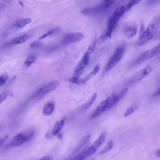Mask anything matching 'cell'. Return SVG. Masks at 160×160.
I'll list each match as a JSON object with an SVG mask.
<instances>
[{"label": "cell", "instance_id": "836d02e7", "mask_svg": "<svg viewBox=\"0 0 160 160\" xmlns=\"http://www.w3.org/2000/svg\"><path fill=\"white\" fill-rule=\"evenodd\" d=\"M117 1V0H103V1L109 7Z\"/></svg>", "mask_w": 160, "mask_h": 160}, {"label": "cell", "instance_id": "7402d4cb", "mask_svg": "<svg viewBox=\"0 0 160 160\" xmlns=\"http://www.w3.org/2000/svg\"><path fill=\"white\" fill-rule=\"evenodd\" d=\"M97 96L96 93H94L91 98L83 106L82 109L84 111H86L92 105L93 102L95 101Z\"/></svg>", "mask_w": 160, "mask_h": 160}, {"label": "cell", "instance_id": "6da1fadb", "mask_svg": "<svg viewBox=\"0 0 160 160\" xmlns=\"http://www.w3.org/2000/svg\"><path fill=\"white\" fill-rule=\"evenodd\" d=\"M160 15H156L150 22L146 30L139 36L138 45H142L151 40L157 33L160 26Z\"/></svg>", "mask_w": 160, "mask_h": 160}, {"label": "cell", "instance_id": "f546056e", "mask_svg": "<svg viewBox=\"0 0 160 160\" xmlns=\"http://www.w3.org/2000/svg\"><path fill=\"white\" fill-rule=\"evenodd\" d=\"M135 108L133 107H131L128 108L126 111L125 112L124 114V117H126L128 116L131 115L133 113L134 111H135Z\"/></svg>", "mask_w": 160, "mask_h": 160}, {"label": "cell", "instance_id": "44dd1931", "mask_svg": "<svg viewBox=\"0 0 160 160\" xmlns=\"http://www.w3.org/2000/svg\"><path fill=\"white\" fill-rule=\"evenodd\" d=\"M100 66L99 65H97L94 67L90 72L83 79L84 82L86 83V82L92 79L98 73L100 70Z\"/></svg>", "mask_w": 160, "mask_h": 160}, {"label": "cell", "instance_id": "7a4b0ae2", "mask_svg": "<svg viewBox=\"0 0 160 160\" xmlns=\"http://www.w3.org/2000/svg\"><path fill=\"white\" fill-rule=\"evenodd\" d=\"M125 12V6L123 5L119 6L109 18L108 21L107 29L105 31L109 38H111L113 32L118 21Z\"/></svg>", "mask_w": 160, "mask_h": 160}, {"label": "cell", "instance_id": "603a6c76", "mask_svg": "<svg viewBox=\"0 0 160 160\" xmlns=\"http://www.w3.org/2000/svg\"><path fill=\"white\" fill-rule=\"evenodd\" d=\"M60 30V28L59 27L56 28L55 29L50 30L48 32L43 34L42 36L39 38L38 40H41L44 39L50 36L58 33Z\"/></svg>", "mask_w": 160, "mask_h": 160}, {"label": "cell", "instance_id": "74e56055", "mask_svg": "<svg viewBox=\"0 0 160 160\" xmlns=\"http://www.w3.org/2000/svg\"><path fill=\"white\" fill-rule=\"evenodd\" d=\"M41 160H51L52 158L50 156H45L40 159Z\"/></svg>", "mask_w": 160, "mask_h": 160}, {"label": "cell", "instance_id": "ba28073f", "mask_svg": "<svg viewBox=\"0 0 160 160\" xmlns=\"http://www.w3.org/2000/svg\"><path fill=\"white\" fill-rule=\"evenodd\" d=\"M92 53L86 51L77 65L75 70V77L80 78L83 73L84 68L89 61Z\"/></svg>", "mask_w": 160, "mask_h": 160}, {"label": "cell", "instance_id": "e575fe53", "mask_svg": "<svg viewBox=\"0 0 160 160\" xmlns=\"http://www.w3.org/2000/svg\"><path fill=\"white\" fill-rule=\"evenodd\" d=\"M159 1V0H148L147 4L149 5H155Z\"/></svg>", "mask_w": 160, "mask_h": 160}, {"label": "cell", "instance_id": "ab89813d", "mask_svg": "<svg viewBox=\"0 0 160 160\" xmlns=\"http://www.w3.org/2000/svg\"><path fill=\"white\" fill-rule=\"evenodd\" d=\"M19 3L22 6H23V3L21 1H20L19 2Z\"/></svg>", "mask_w": 160, "mask_h": 160}, {"label": "cell", "instance_id": "9c48e42d", "mask_svg": "<svg viewBox=\"0 0 160 160\" xmlns=\"http://www.w3.org/2000/svg\"><path fill=\"white\" fill-rule=\"evenodd\" d=\"M151 71V67L150 66H147L135 74L131 77L128 83L130 84H133L139 82L144 78L148 76Z\"/></svg>", "mask_w": 160, "mask_h": 160}, {"label": "cell", "instance_id": "d4e9b609", "mask_svg": "<svg viewBox=\"0 0 160 160\" xmlns=\"http://www.w3.org/2000/svg\"><path fill=\"white\" fill-rule=\"evenodd\" d=\"M113 142L112 140L110 141L105 148L103 149L99 153V155H102L108 152L112 148L113 146Z\"/></svg>", "mask_w": 160, "mask_h": 160}, {"label": "cell", "instance_id": "f1b7e54d", "mask_svg": "<svg viewBox=\"0 0 160 160\" xmlns=\"http://www.w3.org/2000/svg\"><path fill=\"white\" fill-rule=\"evenodd\" d=\"M69 81L70 82L77 84H85L84 82L83 79H80V78L75 77L70 78L69 79Z\"/></svg>", "mask_w": 160, "mask_h": 160}, {"label": "cell", "instance_id": "d590c367", "mask_svg": "<svg viewBox=\"0 0 160 160\" xmlns=\"http://www.w3.org/2000/svg\"><path fill=\"white\" fill-rule=\"evenodd\" d=\"M145 30V27H144V24L143 22H141L139 36L142 35V34L144 32Z\"/></svg>", "mask_w": 160, "mask_h": 160}, {"label": "cell", "instance_id": "30bf717a", "mask_svg": "<svg viewBox=\"0 0 160 160\" xmlns=\"http://www.w3.org/2000/svg\"><path fill=\"white\" fill-rule=\"evenodd\" d=\"M108 8L103 1L93 7H86L81 11V13L84 15H92L104 11Z\"/></svg>", "mask_w": 160, "mask_h": 160}, {"label": "cell", "instance_id": "9a60e30c", "mask_svg": "<svg viewBox=\"0 0 160 160\" xmlns=\"http://www.w3.org/2000/svg\"><path fill=\"white\" fill-rule=\"evenodd\" d=\"M106 133L105 131L103 132L99 136V138L93 144L91 148L93 150H96L104 142L106 136Z\"/></svg>", "mask_w": 160, "mask_h": 160}, {"label": "cell", "instance_id": "7c38bea8", "mask_svg": "<svg viewBox=\"0 0 160 160\" xmlns=\"http://www.w3.org/2000/svg\"><path fill=\"white\" fill-rule=\"evenodd\" d=\"M137 32V28L135 24H131L127 25L124 28V33L127 38H132L135 36Z\"/></svg>", "mask_w": 160, "mask_h": 160}, {"label": "cell", "instance_id": "d6986e66", "mask_svg": "<svg viewBox=\"0 0 160 160\" xmlns=\"http://www.w3.org/2000/svg\"><path fill=\"white\" fill-rule=\"evenodd\" d=\"M31 21L32 20L30 18H20L16 22L14 26L17 28H22L26 24L30 23Z\"/></svg>", "mask_w": 160, "mask_h": 160}, {"label": "cell", "instance_id": "ffe728a7", "mask_svg": "<svg viewBox=\"0 0 160 160\" xmlns=\"http://www.w3.org/2000/svg\"><path fill=\"white\" fill-rule=\"evenodd\" d=\"M90 135L88 134L82 140L81 142L78 145L76 148L74 150L72 153V155L76 154L77 152L79 151L82 148L89 140L90 138Z\"/></svg>", "mask_w": 160, "mask_h": 160}, {"label": "cell", "instance_id": "4316f807", "mask_svg": "<svg viewBox=\"0 0 160 160\" xmlns=\"http://www.w3.org/2000/svg\"><path fill=\"white\" fill-rule=\"evenodd\" d=\"M36 59L35 56L33 55H30L28 57L26 61H25L24 64L27 67H29L33 64L35 61Z\"/></svg>", "mask_w": 160, "mask_h": 160}, {"label": "cell", "instance_id": "2e32d148", "mask_svg": "<svg viewBox=\"0 0 160 160\" xmlns=\"http://www.w3.org/2000/svg\"><path fill=\"white\" fill-rule=\"evenodd\" d=\"M55 105L53 102H49L46 103L43 109V113L46 116L51 115L54 111Z\"/></svg>", "mask_w": 160, "mask_h": 160}, {"label": "cell", "instance_id": "5b68a950", "mask_svg": "<svg viewBox=\"0 0 160 160\" xmlns=\"http://www.w3.org/2000/svg\"><path fill=\"white\" fill-rule=\"evenodd\" d=\"M57 80H53L47 83L34 93L32 97L34 99H39L45 96L47 93L55 90L59 86Z\"/></svg>", "mask_w": 160, "mask_h": 160}, {"label": "cell", "instance_id": "cb8c5ba5", "mask_svg": "<svg viewBox=\"0 0 160 160\" xmlns=\"http://www.w3.org/2000/svg\"><path fill=\"white\" fill-rule=\"evenodd\" d=\"M142 0H131L125 7V12L130 10L133 6L136 5Z\"/></svg>", "mask_w": 160, "mask_h": 160}, {"label": "cell", "instance_id": "4dcf8cb0", "mask_svg": "<svg viewBox=\"0 0 160 160\" xmlns=\"http://www.w3.org/2000/svg\"><path fill=\"white\" fill-rule=\"evenodd\" d=\"M8 79V76L6 75L0 76V86L5 84Z\"/></svg>", "mask_w": 160, "mask_h": 160}, {"label": "cell", "instance_id": "60d3db41", "mask_svg": "<svg viewBox=\"0 0 160 160\" xmlns=\"http://www.w3.org/2000/svg\"><path fill=\"white\" fill-rule=\"evenodd\" d=\"M58 137L59 138H61L62 137V135L60 134H59Z\"/></svg>", "mask_w": 160, "mask_h": 160}, {"label": "cell", "instance_id": "83f0119b", "mask_svg": "<svg viewBox=\"0 0 160 160\" xmlns=\"http://www.w3.org/2000/svg\"><path fill=\"white\" fill-rule=\"evenodd\" d=\"M30 46L31 48L34 49H39L41 47L43 46V43L39 41H34L31 43Z\"/></svg>", "mask_w": 160, "mask_h": 160}, {"label": "cell", "instance_id": "1f68e13d", "mask_svg": "<svg viewBox=\"0 0 160 160\" xmlns=\"http://www.w3.org/2000/svg\"><path fill=\"white\" fill-rule=\"evenodd\" d=\"M8 135H6L0 138V146H1L7 141L9 138Z\"/></svg>", "mask_w": 160, "mask_h": 160}, {"label": "cell", "instance_id": "8992f818", "mask_svg": "<svg viewBox=\"0 0 160 160\" xmlns=\"http://www.w3.org/2000/svg\"><path fill=\"white\" fill-rule=\"evenodd\" d=\"M160 52V44L151 49L143 52L133 63V65H137L149 60L158 55Z\"/></svg>", "mask_w": 160, "mask_h": 160}, {"label": "cell", "instance_id": "5bb4252c", "mask_svg": "<svg viewBox=\"0 0 160 160\" xmlns=\"http://www.w3.org/2000/svg\"><path fill=\"white\" fill-rule=\"evenodd\" d=\"M96 151L90 147L89 149L85 150V151L78 153L76 156L71 160H81L87 158L92 155Z\"/></svg>", "mask_w": 160, "mask_h": 160}, {"label": "cell", "instance_id": "277c9868", "mask_svg": "<svg viewBox=\"0 0 160 160\" xmlns=\"http://www.w3.org/2000/svg\"><path fill=\"white\" fill-rule=\"evenodd\" d=\"M125 49L123 46L118 47L107 63L105 68V72L106 73L117 65L123 58Z\"/></svg>", "mask_w": 160, "mask_h": 160}, {"label": "cell", "instance_id": "e0dca14e", "mask_svg": "<svg viewBox=\"0 0 160 160\" xmlns=\"http://www.w3.org/2000/svg\"><path fill=\"white\" fill-rule=\"evenodd\" d=\"M108 38L107 34L106 31H105L99 38L95 41L94 45H95V49H98L103 43L105 42Z\"/></svg>", "mask_w": 160, "mask_h": 160}, {"label": "cell", "instance_id": "52a82bcc", "mask_svg": "<svg viewBox=\"0 0 160 160\" xmlns=\"http://www.w3.org/2000/svg\"><path fill=\"white\" fill-rule=\"evenodd\" d=\"M115 103V99L112 96L100 103L92 114V118H95L101 114L103 112L112 108Z\"/></svg>", "mask_w": 160, "mask_h": 160}, {"label": "cell", "instance_id": "8d00e7d4", "mask_svg": "<svg viewBox=\"0 0 160 160\" xmlns=\"http://www.w3.org/2000/svg\"><path fill=\"white\" fill-rule=\"evenodd\" d=\"M160 94V88L156 92L154 93H153L152 96L153 97L159 95Z\"/></svg>", "mask_w": 160, "mask_h": 160}, {"label": "cell", "instance_id": "4fadbf2b", "mask_svg": "<svg viewBox=\"0 0 160 160\" xmlns=\"http://www.w3.org/2000/svg\"><path fill=\"white\" fill-rule=\"evenodd\" d=\"M33 32H30L25 34L23 35L16 38L12 40L11 43L12 45H18L23 43L29 40L33 36Z\"/></svg>", "mask_w": 160, "mask_h": 160}, {"label": "cell", "instance_id": "484cf974", "mask_svg": "<svg viewBox=\"0 0 160 160\" xmlns=\"http://www.w3.org/2000/svg\"><path fill=\"white\" fill-rule=\"evenodd\" d=\"M128 91V88H125L122 90L118 95H116L117 98V103L118 102L121 100L123 97L126 95Z\"/></svg>", "mask_w": 160, "mask_h": 160}, {"label": "cell", "instance_id": "f35d334b", "mask_svg": "<svg viewBox=\"0 0 160 160\" xmlns=\"http://www.w3.org/2000/svg\"><path fill=\"white\" fill-rule=\"evenodd\" d=\"M155 154L156 156L157 157H159L160 156V149L157 150L155 152Z\"/></svg>", "mask_w": 160, "mask_h": 160}, {"label": "cell", "instance_id": "d6a6232c", "mask_svg": "<svg viewBox=\"0 0 160 160\" xmlns=\"http://www.w3.org/2000/svg\"><path fill=\"white\" fill-rule=\"evenodd\" d=\"M7 96V93L5 92L0 94V104L5 101Z\"/></svg>", "mask_w": 160, "mask_h": 160}, {"label": "cell", "instance_id": "3957f363", "mask_svg": "<svg viewBox=\"0 0 160 160\" xmlns=\"http://www.w3.org/2000/svg\"><path fill=\"white\" fill-rule=\"evenodd\" d=\"M34 134L35 131L33 130H27L18 133L12 138L9 145L11 147L20 146L32 139Z\"/></svg>", "mask_w": 160, "mask_h": 160}, {"label": "cell", "instance_id": "ac0fdd59", "mask_svg": "<svg viewBox=\"0 0 160 160\" xmlns=\"http://www.w3.org/2000/svg\"><path fill=\"white\" fill-rule=\"evenodd\" d=\"M65 119L64 118L56 122L52 131V135L54 136L58 134L63 127Z\"/></svg>", "mask_w": 160, "mask_h": 160}, {"label": "cell", "instance_id": "8fae6325", "mask_svg": "<svg viewBox=\"0 0 160 160\" xmlns=\"http://www.w3.org/2000/svg\"><path fill=\"white\" fill-rule=\"evenodd\" d=\"M84 38L82 34L80 33H72L67 34L64 37L63 42L65 44L80 41Z\"/></svg>", "mask_w": 160, "mask_h": 160}]
</instances>
